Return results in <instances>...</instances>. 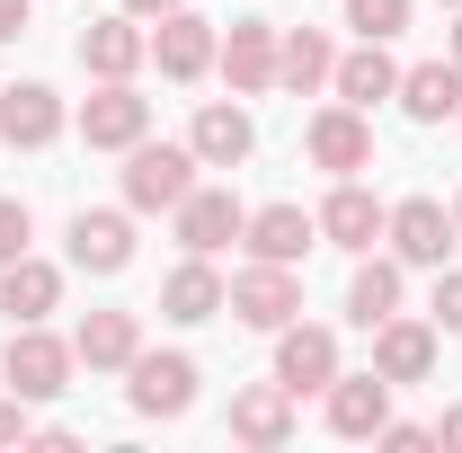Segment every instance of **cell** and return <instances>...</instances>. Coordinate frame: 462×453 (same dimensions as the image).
<instances>
[{
	"mask_svg": "<svg viewBox=\"0 0 462 453\" xmlns=\"http://www.w3.org/2000/svg\"><path fill=\"white\" fill-rule=\"evenodd\" d=\"M71 356H80L89 374H125V365L143 356V320H134V311H89V320L71 329Z\"/></svg>",
	"mask_w": 462,
	"mask_h": 453,
	"instance_id": "obj_26",
	"label": "cell"
},
{
	"mask_svg": "<svg viewBox=\"0 0 462 453\" xmlns=\"http://www.w3.org/2000/svg\"><path fill=\"white\" fill-rule=\"evenodd\" d=\"M223 311L231 320H249V329H285V320H302V276L293 267H276V258H249L240 276H231V293H223Z\"/></svg>",
	"mask_w": 462,
	"mask_h": 453,
	"instance_id": "obj_3",
	"label": "cell"
},
{
	"mask_svg": "<svg viewBox=\"0 0 462 453\" xmlns=\"http://www.w3.org/2000/svg\"><path fill=\"white\" fill-rule=\"evenodd\" d=\"M329 89H338L346 107H383V98H401V62L383 54V45H374V36H356V54H338V71H329Z\"/></svg>",
	"mask_w": 462,
	"mask_h": 453,
	"instance_id": "obj_24",
	"label": "cell"
},
{
	"mask_svg": "<svg viewBox=\"0 0 462 453\" xmlns=\"http://www.w3.org/2000/svg\"><path fill=\"white\" fill-rule=\"evenodd\" d=\"M302 152H311V170H329V178H356V170H374V116L365 107H320L311 125H302Z\"/></svg>",
	"mask_w": 462,
	"mask_h": 453,
	"instance_id": "obj_6",
	"label": "cell"
},
{
	"mask_svg": "<svg viewBox=\"0 0 462 453\" xmlns=\"http://www.w3.org/2000/svg\"><path fill=\"white\" fill-rule=\"evenodd\" d=\"M196 383H205V374H196V356H161V347H143V356H134V365H125V400H134V409H143V418H187V409H196Z\"/></svg>",
	"mask_w": 462,
	"mask_h": 453,
	"instance_id": "obj_4",
	"label": "cell"
},
{
	"mask_svg": "<svg viewBox=\"0 0 462 453\" xmlns=\"http://www.w3.org/2000/svg\"><path fill=\"white\" fill-rule=\"evenodd\" d=\"M329 71H338V45H329L320 27H276V89L320 98V89H329Z\"/></svg>",
	"mask_w": 462,
	"mask_h": 453,
	"instance_id": "obj_21",
	"label": "cell"
},
{
	"mask_svg": "<svg viewBox=\"0 0 462 453\" xmlns=\"http://www.w3.org/2000/svg\"><path fill=\"white\" fill-rule=\"evenodd\" d=\"M170 223H178V249L214 258V249H231V240L249 231V205H240L231 187H205V178H196V187H187V196L170 205Z\"/></svg>",
	"mask_w": 462,
	"mask_h": 453,
	"instance_id": "obj_7",
	"label": "cell"
},
{
	"mask_svg": "<svg viewBox=\"0 0 462 453\" xmlns=\"http://www.w3.org/2000/svg\"><path fill=\"white\" fill-rule=\"evenodd\" d=\"M409 9H418V0H346V27L374 36V45H392V36L409 27Z\"/></svg>",
	"mask_w": 462,
	"mask_h": 453,
	"instance_id": "obj_28",
	"label": "cell"
},
{
	"mask_svg": "<svg viewBox=\"0 0 462 453\" xmlns=\"http://www.w3.org/2000/svg\"><path fill=\"white\" fill-rule=\"evenodd\" d=\"M152 134V98L134 89V80H98L89 98H80V143L89 152H134Z\"/></svg>",
	"mask_w": 462,
	"mask_h": 453,
	"instance_id": "obj_5",
	"label": "cell"
},
{
	"mask_svg": "<svg viewBox=\"0 0 462 453\" xmlns=\"http://www.w3.org/2000/svg\"><path fill=\"white\" fill-rule=\"evenodd\" d=\"M187 152H196L205 170H240V161L258 152L249 107H240V98H205V107H196V125H187Z\"/></svg>",
	"mask_w": 462,
	"mask_h": 453,
	"instance_id": "obj_14",
	"label": "cell"
},
{
	"mask_svg": "<svg viewBox=\"0 0 462 453\" xmlns=\"http://www.w3.org/2000/svg\"><path fill=\"white\" fill-rule=\"evenodd\" d=\"M383 214H392V205H374V196H365L356 178H338V187L320 196V240H329V249H356V258H365V249L383 240Z\"/></svg>",
	"mask_w": 462,
	"mask_h": 453,
	"instance_id": "obj_22",
	"label": "cell"
},
{
	"mask_svg": "<svg viewBox=\"0 0 462 453\" xmlns=\"http://www.w3.org/2000/svg\"><path fill=\"white\" fill-rule=\"evenodd\" d=\"M152 62V27L134 18V9H116V18H89L80 27V71L89 80H134Z\"/></svg>",
	"mask_w": 462,
	"mask_h": 453,
	"instance_id": "obj_11",
	"label": "cell"
},
{
	"mask_svg": "<svg viewBox=\"0 0 462 453\" xmlns=\"http://www.w3.org/2000/svg\"><path fill=\"white\" fill-rule=\"evenodd\" d=\"M27 9H36V0H0V45H18V36H27Z\"/></svg>",
	"mask_w": 462,
	"mask_h": 453,
	"instance_id": "obj_32",
	"label": "cell"
},
{
	"mask_svg": "<svg viewBox=\"0 0 462 453\" xmlns=\"http://www.w3.org/2000/svg\"><path fill=\"white\" fill-rule=\"evenodd\" d=\"M0 311H9V329H18V320H54L62 311V267L36 258V249L9 258V267H0Z\"/></svg>",
	"mask_w": 462,
	"mask_h": 453,
	"instance_id": "obj_20",
	"label": "cell"
},
{
	"mask_svg": "<svg viewBox=\"0 0 462 453\" xmlns=\"http://www.w3.org/2000/svg\"><path fill=\"white\" fill-rule=\"evenodd\" d=\"M71 267L80 276H125L134 267V205H80L71 214Z\"/></svg>",
	"mask_w": 462,
	"mask_h": 453,
	"instance_id": "obj_9",
	"label": "cell"
},
{
	"mask_svg": "<svg viewBox=\"0 0 462 453\" xmlns=\"http://www.w3.org/2000/svg\"><path fill=\"white\" fill-rule=\"evenodd\" d=\"M27 240H36V214H27L18 196H0V267H9V258H27Z\"/></svg>",
	"mask_w": 462,
	"mask_h": 453,
	"instance_id": "obj_30",
	"label": "cell"
},
{
	"mask_svg": "<svg viewBox=\"0 0 462 453\" xmlns=\"http://www.w3.org/2000/svg\"><path fill=\"white\" fill-rule=\"evenodd\" d=\"M71 374H80L71 338H54L45 320H18V329H9V347H0V383H9L18 400H62Z\"/></svg>",
	"mask_w": 462,
	"mask_h": 453,
	"instance_id": "obj_1",
	"label": "cell"
},
{
	"mask_svg": "<svg viewBox=\"0 0 462 453\" xmlns=\"http://www.w3.org/2000/svg\"><path fill=\"white\" fill-rule=\"evenodd\" d=\"M454 231H462V196H454Z\"/></svg>",
	"mask_w": 462,
	"mask_h": 453,
	"instance_id": "obj_37",
	"label": "cell"
},
{
	"mask_svg": "<svg viewBox=\"0 0 462 453\" xmlns=\"http://www.w3.org/2000/svg\"><path fill=\"white\" fill-rule=\"evenodd\" d=\"M214 71L231 80V98H267L276 89V27L267 18H231V36L214 45Z\"/></svg>",
	"mask_w": 462,
	"mask_h": 453,
	"instance_id": "obj_12",
	"label": "cell"
},
{
	"mask_svg": "<svg viewBox=\"0 0 462 453\" xmlns=\"http://www.w3.org/2000/svg\"><path fill=\"white\" fill-rule=\"evenodd\" d=\"M320 400H329V436H346V445L383 436V418H392V383L383 374H338Z\"/></svg>",
	"mask_w": 462,
	"mask_h": 453,
	"instance_id": "obj_18",
	"label": "cell"
},
{
	"mask_svg": "<svg viewBox=\"0 0 462 453\" xmlns=\"http://www.w3.org/2000/svg\"><path fill=\"white\" fill-rule=\"evenodd\" d=\"M436 338H462V267H436V302H427Z\"/></svg>",
	"mask_w": 462,
	"mask_h": 453,
	"instance_id": "obj_29",
	"label": "cell"
},
{
	"mask_svg": "<svg viewBox=\"0 0 462 453\" xmlns=\"http://www.w3.org/2000/svg\"><path fill=\"white\" fill-rule=\"evenodd\" d=\"M401 293H409V267L365 249V258H356V276H346V320H356V329H383V320L401 311Z\"/></svg>",
	"mask_w": 462,
	"mask_h": 453,
	"instance_id": "obj_23",
	"label": "cell"
},
{
	"mask_svg": "<svg viewBox=\"0 0 462 453\" xmlns=\"http://www.w3.org/2000/svg\"><path fill=\"white\" fill-rule=\"evenodd\" d=\"M0 445H27V409H18V392L0 400Z\"/></svg>",
	"mask_w": 462,
	"mask_h": 453,
	"instance_id": "obj_33",
	"label": "cell"
},
{
	"mask_svg": "<svg viewBox=\"0 0 462 453\" xmlns=\"http://www.w3.org/2000/svg\"><path fill=\"white\" fill-rule=\"evenodd\" d=\"M231 436L240 445H258V453H276L293 445V392L267 374V383H249V392H231Z\"/></svg>",
	"mask_w": 462,
	"mask_h": 453,
	"instance_id": "obj_19",
	"label": "cell"
},
{
	"mask_svg": "<svg viewBox=\"0 0 462 453\" xmlns=\"http://www.w3.org/2000/svg\"><path fill=\"white\" fill-rule=\"evenodd\" d=\"M276 383H285L293 400L329 392V383H338V329H320V320H285V329H276Z\"/></svg>",
	"mask_w": 462,
	"mask_h": 453,
	"instance_id": "obj_10",
	"label": "cell"
},
{
	"mask_svg": "<svg viewBox=\"0 0 462 453\" xmlns=\"http://www.w3.org/2000/svg\"><path fill=\"white\" fill-rule=\"evenodd\" d=\"M401 116L409 125H445V116H462V62H409L401 71Z\"/></svg>",
	"mask_w": 462,
	"mask_h": 453,
	"instance_id": "obj_27",
	"label": "cell"
},
{
	"mask_svg": "<svg viewBox=\"0 0 462 453\" xmlns=\"http://www.w3.org/2000/svg\"><path fill=\"white\" fill-rule=\"evenodd\" d=\"M374 445H392V453H427L436 445V427H409V418H383V436Z\"/></svg>",
	"mask_w": 462,
	"mask_h": 453,
	"instance_id": "obj_31",
	"label": "cell"
},
{
	"mask_svg": "<svg viewBox=\"0 0 462 453\" xmlns=\"http://www.w3.org/2000/svg\"><path fill=\"white\" fill-rule=\"evenodd\" d=\"M62 89H45V80H9L0 89V143L9 152H45V143H62Z\"/></svg>",
	"mask_w": 462,
	"mask_h": 453,
	"instance_id": "obj_13",
	"label": "cell"
},
{
	"mask_svg": "<svg viewBox=\"0 0 462 453\" xmlns=\"http://www.w3.org/2000/svg\"><path fill=\"white\" fill-rule=\"evenodd\" d=\"M214 18H196V9H170V18H152V62H161V80H205L214 71Z\"/></svg>",
	"mask_w": 462,
	"mask_h": 453,
	"instance_id": "obj_15",
	"label": "cell"
},
{
	"mask_svg": "<svg viewBox=\"0 0 462 453\" xmlns=\"http://www.w3.org/2000/svg\"><path fill=\"white\" fill-rule=\"evenodd\" d=\"M436 445H445V453H462V409H445V418H436Z\"/></svg>",
	"mask_w": 462,
	"mask_h": 453,
	"instance_id": "obj_35",
	"label": "cell"
},
{
	"mask_svg": "<svg viewBox=\"0 0 462 453\" xmlns=\"http://www.w3.org/2000/svg\"><path fill=\"white\" fill-rule=\"evenodd\" d=\"M374 374L401 392V383H427L436 374V320H409V311H392L383 329H374Z\"/></svg>",
	"mask_w": 462,
	"mask_h": 453,
	"instance_id": "obj_17",
	"label": "cell"
},
{
	"mask_svg": "<svg viewBox=\"0 0 462 453\" xmlns=\"http://www.w3.org/2000/svg\"><path fill=\"white\" fill-rule=\"evenodd\" d=\"M454 62H462V9H454Z\"/></svg>",
	"mask_w": 462,
	"mask_h": 453,
	"instance_id": "obj_36",
	"label": "cell"
},
{
	"mask_svg": "<svg viewBox=\"0 0 462 453\" xmlns=\"http://www.w3.org/2000/svg\"><path fill=\"white\" fill-rule=\"evenodd\" d=\"M196 170H205V161H196L187 143H152V134H143V143L125 152V205H134V214H170L178 196L196 187Z\"/></svg>",
	"mask_w": 462,
	"mask_h": 453,
	"instance_id": "obj_2",
	"label": "cell"
},
{
	"mask_svg": "<svg viewBox=\"0 0 462 453\" xmlns=\"http://www.w3.org/2000/svg\"><path fill=\"white\" fill-rule=\"evenodd\" d=\"M223 293H231V284L214 276V258H196V249H187V258L170 267V284H161V320L196 329V320H214V311H223Z\"/></svg>",
	"mask_w": 462,
	"mask_h": 453,
	"instance_id": "obj_25",
	"label": "cell"
},
{
	"mask_svg": "<svg viewBox=\"0 0 462 453\" xmlns=\"http://www.w3.org/2000/svg\"><path fill=\"white\" fill-rule=\"evenodd\" d=\"M436 9H462V0H436Z\"/></svg>",
	"mask_w": 462,
	"mask_h": 453,
	"instance_id": "obj_38",
	"label": "cell"
},
{
	"mask_svg": "<svg viewBox=\"0 0 462 453\" xmlns=\"http://www.w3.org/2000/svg\"><path fill=\"white\" fill-rule=\"evenodd\" d=\"M383 240H392V258H401V267H445L462 231H454V214H445L436 196H401V205L383 214Z\"/></svg>",
	"mask_w": 462,
	"mask_h": 453,
	"instance_id": "obj_8",
	"label": "cell"
},
{
	"mask_svg": "<svg viewBox=\"0 0 462 453\" xmlns=\"http://www.w3.org/2000/svg\"><path fill=\"white\" fill-rule=\"evenodd\" d=\"M116 9H134V18L152 27V18H170V9H187V0H116Z\"/></svg>",
	"mask_w": 462,
	"mask_h": 453,
	"instance_id": "obj_34",
	"label": "cell"
},
{
	"mask_svg": "<svg viewBox=\"0 0 462 453\" xmlns=\"http://www.w3.org/2000/svg\"><path fill=\"white\" fill-rule=\"evenodd\" d=\"M240 249H249V258H276V267H302V258L320 249V214H302V205H258L249 231H240Z\"/></svg>",
	"mask_w": 462,
	"mask_h": 453,
	"instance_id": "obj_16",
	"label": "cell"
}]
</instances>
